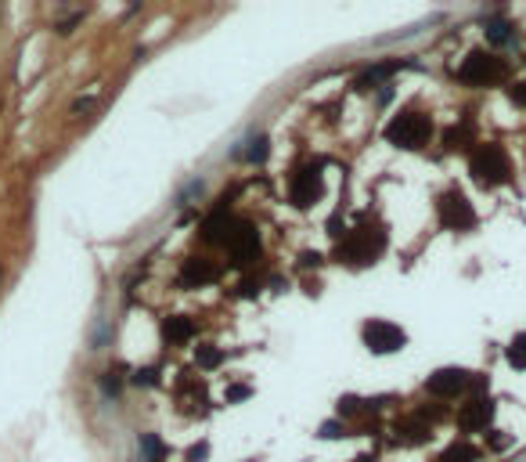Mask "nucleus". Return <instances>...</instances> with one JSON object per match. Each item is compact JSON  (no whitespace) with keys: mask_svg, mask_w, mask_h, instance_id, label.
<instances>
[{"mask_svg":"<svg viewBox=\"0 0 526 462\" xmlns=\"http://www.w3.org/2000/svg\"><path fill=\"white\" fill-rule=\"evenodd\" d=\"M429 138H433V120L422 115V112H415V108L393 115V120L386 123V141L396 145V148H422Z\"/></svg>","mask_w":526,"mask_h":462,"instance_id":"obj_1","label":"nucleus"},{"mask_svg":"<svg viewBox=\"0 0 526 462\" xmlns=\"http://www.w3.org/2000/svg\"><path fill=\"white\" fill-rule=\"evenodd\" d=\"M386 250V231L382 227H354L339 242V260L349 264H375Z\"/></svg>","mask_w":526,"mask_h":462,"instance_id":"obj_2","label":"nucleus"},{"mask_svg":"<svg viewBox=\"0 0 526 462\" xmlns=\"http://www.w3.org/2000/svg\"><path fill=\"white\" fill-rule=\"evenodd\" d=\"M505 76H508L505 58L487 54V51H469V54H465V62H461V69H458V80L469 83V87H490V83H501Z\"/></svg>","mask_w":526,"mask_h":462,"instance_id":"obj_3","label":"nucleus"},{"mask_svg":"<svg viewBox=\"0 0 526 462\" xmlns=\"http://www.w3.org/2000/svg\"><path fill=\"white\" fill-rule=\"evenodd\" d=\"M469 170H473V178H476L480 185H501V181L512 178V163H508L505 148L494 145V141H490V145H480V148L473 152Z\"/></svg>","mask_w":526,"mask_h":462,"instance_id":"obj_4","label":"nucleus"},{"mask_svg":"<svg viewBox=\"0 0 526 462\" xmlns=\"http://www.w3.org/2000/svg\"><path fill=\"white\" fill-rule=\"evenodd\" d=\"M361 336H364V346L372 354H396V351H404V343H407V332L400 325H393V322H382V318L364 322Z\"/></svg>","mask_w":526,"mask_h":462,"instance_id":"obj_5","label":"nucleus"},{"mask_svg":"<svg viewBox=\"0 0 526 462\" xmlns=\"http://www.w3.org/2000/svg\"><path fill=\"white\" fill-rule=\"evenodd\" d=\"M436 213H440L443 227H451V231H469V227H476V210H473V202L465 199L458 188H451V192L440 195Z\"/></svg>","mask_w":526,"mask_h":462,"instance_id":"obj_6","label":"nucleus"},{"mask_svg":"<svg viewBox=\"0 0 526 462\" xmlns=\"http://www.w3.org/2000/svg\"><path fill=\"white\" fill-rule=\"evenodd\" d=\"M321 192H325V185H321V170H317V166L300 170L296 178H292V185H288V199L296 202L300 210L314 206V202L321 199Z\"/></svg>","mask_w":526,"mask_h":462,"instance_id":"obj_7","label":"nucleus"},{"mask_svg":"<svg viewBox=\"0 0 526 462\" xmlns=\"http://www.w3.org/2000/svg\"><path fill=\"white\" fill-rule=\"evenodd\" d=\"M223 246L231 250V260H235V264H249V260H256V253H260V235H256L253 224L238 220Z\"/></svg>","mask_w":526,"mask_h":462,"instance_id":"obj_8","label":"nucleus"},{"mask_svg":"<svg viewBox=\"0 0 526 462\" xmlns=\"http://www.w3.org/2000/svg\"><path fill=\"white\" fill-rule=\"evenodd\" d=\"M469 383H473V376L465 369H440L426 379V390L436 394V397H458V394L469 390Z\"/></svg>","mask_w":526,"mask_h":462,"instance_id":"obj_9","label":"nucleus"},{"mask_svg":"<svg viewBox=\"0 0 526 462\" xmlns=\"http://www.w3.org/2000/svg\"><path fill=\"white\" fill-rule=\"evenodd\" d=\"M490 419H494V401H490V397H473V401L458 412V426H461L465 433L483 430Z\"/></svg>","mask_w":526,"mask_h":462,"instance_id":"obj_10","label":"nucleus"},{"mask_svg":"<svg viewBox=\"0 0 526 462\" xmlns=\"http://www.w3.org/2000/svg\"><path fill=\"white\" fill-rule=\"evenodd\" d=\"M235 224H238V220H231V217H227V210H216V213H209V217H206L202 235H206L209 242H227V235L235 231Z\"/></svg>","mask_w":526,"mask_h":462,"instance_id":"obj_11","label":"nucleus"},{"mask_svg":"<svg viewBox=\"0 0 526 462\" xmlns=\"http://www.w3.org/2000/svg\"><path fill=\"white\" fill-rule=\"evenodd\" d=\"M162 336H166V343H188L191 336H195V322L191 318H166L162 322Z\"/></svg>","mask_w":526,"mask_h":462,"instance_id":"obj_12","label":"nucleus"},{"mask_svg":"<svg viewBox=\"0 0 526 462\" xmlns=\"http://www.w3.org/2000/svg\"><path fill=\"white\" fill-rule=\"evenodd\" d=\"M216 267L209 264V260H188L184 264V282L188 285H206V282H216Z\"/></svg>","mask_w":526,"mask_h":462,"instance_id":"obj_13","label":"nucleus"},{"mask_svg":"<svg viewBox=\"0 0 526 462\" xmlns=\"http://www.w3.org/2000/svg\"><path fill=\"white\" fill-rule=\"evenodd\" d=\"M396 437H400L404 444H422V441H429V426L419 423V419H407V423L396 426Z\"/></svg>","mask_w":526,"mask_h":462,"instance_id":"obj_14","label":"nucleus"},{"mask_svg":"<svg viewBox=\"0 0 526 462\" xmlns=\"http://www.w3.org/2000/svg\"><path fill=\"white\" fill-rule=\"evenodd\" d=\"M476 458H480V451H476L473 444H465V441L451 444V448L440 455V462H476Z\"/></svg>","mask_w":526,"mask_h":462,"instance_id":"obj_15","label":"nucleus"},{"mask_svg":"<svg viewBox=\"0 0 526 462\" xmlns=\"http://www.w3.org/2000/svg\"><path fill=\"white\" fill-rule=\"evenodd\" d=\"M505 358H508V365L512 369H526V332H519L512 343H508V351H505Z\"/></svg>","mask_w":526,"mask_h":462,"instance_id":"obj_16","label":"nucleus"},{"mask_svg":"<svg viewBox=\"0 0 526 462\" xmlns=\"http://www.w3.org/2000/svg\"><path fill=\"white\" fill-rule=\"evenodd\" d=\"M141 462H162V444H159L155 433L141 437Z\"/></svg>","mask_w":526,"mask_h":462,"instance_id":"obj_17","label":"nucleus"},{"mask_svg":"<svg viewBox=\"0 0 526 462\" xmlns=\"http://www.w3.org/2000/svg\"><path fill=\"white\" fill-rule=\"evenodd\" d=\"M267 152H270V141H267L263 134L249 138V148H246V159H249V163H263V159H267Z\"/></svg>","mask_w":526,"mask_h":462,"instance_id":"obj_18","label":"nucleus"},{"mask_svg":"<svg viewBox=\"0 0 526 462\" xmlns=\"http://www.w3.org/2000/svg\"><path fill=\"white\" fill-rule=\"evenodd\" d=\"M487 36H490V43H508L512 40V26L494 19V22H487Z\"/></svg>","mask_w":526,"mask_h":462,"instance_id":"obj_19","label":"nucleus"},{"mask_svg":"<svg viewBox=\"0 0 526 462\" xmlns=\"http://www.w3.org/2000/svg\"><path fill=\"white\" fill-rule=\"evenodd\" d=\"M469 138H473V123H461V127H451L443 141H447V148H458L461 141H469Z\"/></svg>","mask_w":526,"mask_h":462,"instance_id":"obj_20","label":"nucleus"},{"mask_svg":"<svg viewBox=\"0 0 526 462\" xmlns=\"http://www.w3.org/2000/svg\"><path fill=\"white\" fill-rule=\"evenodd\" d=\"M195 358H199V365H202V369H216V365L223 361V354H220V351H213V346H199Z\"/></svg>","mask_w":526,"mask_h":462,"instance_id":"obj_21","label":"nucleus"},{"mask_svg":"<svg viewBox=\"0 0 526 462\" xmlns=\"http://www.w3.org/2000/svg\"><path fill=\"white\" fill-rule=\"evenodd\" d=\"M134 383H137V386H155V383H159V369H137Z\"/></svg>","mask_w":526,"mask_h":462,"instance_id":"obj_22","label":"nucleus"},{"mask_svg":"<svg viewBox=\"0 0 526 462\" xmlns=\"http://www.w3.org/2000/svg\"><path fill=\"white\" fill-rule=\"evenodd\" d=\"M357 412H361L357 397H339V416H357Z\"/></svg>","mask_w":526,"mask_h":462,"instance_id":"obj_23","label":"nucleus"},{"mask_svg":"<svg viewBox=\"0 0 526 462\" xmlns=\"http://www.w3.org/2000/svg\"><path fill=\"white\" fill-rule=\"evenodd\" d=\"M206 455H209V444H206V441H202V444H191V448H188V462H202Z\"/></svg>","mask_w":526,"mask_h":462,"instance_id":"obj_24","label":"nucleus"},{"mask_svg":"<svg viewBox=\"0 0 526 462\" xmlns=\"http://www.w3.org/2000/svg\"><path fill=\"white\" fill-rule=\"evenodd\" d=\"M321 437H325V441H335V437H342V426H339V423H325V426H321Z\"/></svg>","mask_w":526,"mask_h":462,"instance_id":"obj_25","label":"nucleus"},{"mask_svg":"<svg viewBox=\"0 0 526 462\" xmlns=\"http://www.w3.org/2000/svg\"><path fill=\"white\" fill-rule=\"evenodd\" d=\"M249 397V386H231L227 390V401H246Z\"/></svg>","mask_w":526,"mask_h":462,"instance_id":"obj_26","label":"nucleus"},{"mask_svg":"<svg viewBox=\"0 0 526 462\" xmlns=\"http://www.w3.org/2000/svg\"><path fill=\"white\" fill-rule=\"evenodd\" d=\"M512 101L526 105V83H515V87H512Z\"/></svg>","mask_w":526,"mask_h":462,"instance_id":"obj_27","label":"nucleus"},{"mask_svg":"<svg viewBox=\"0 0 526 462\" xmlns=\"http://www.w3.org/2000/svg\"><path fill=\"white\" fill-rule=\"evenodd\" d=\"M310 264H321V257L317 253H303V267H310Z\"/></svg>","mask_w":526,"mask_h":462,"instance_id":"obj_28","label":"nucleus"},{"mask_svg":"<svg viewBox=\"0 0 526 462\" xmlns=\"http://www.w3.org/2000/svg\"><path fill=\"white\" fill-rule=\"evenodd\" d=\"M354 462H375V458H372V455H357Z\"/></svg>","mask_w":526,"mask_h":462,"instance_id":"obj_29","label":"nucleus"}]
</instances>
